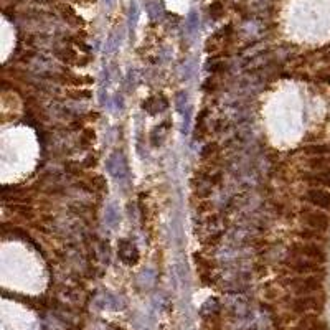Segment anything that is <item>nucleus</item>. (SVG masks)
Instances as JSON below:
<instances>
[{
    "instance_id": "obj_1",
    "label": "nucleus",
    "mask_w": 330,
    "mask_h": 330,
    "mask_svg": "<svg viewBox=\"0 0 330 330\" xmlns=\"http://www.w3.org/2000/svg\"><path fill=\"white\" fill-rule=\"evenodd\" d=\"M289 254L312 259V261H317V263H320V264H325L327 259H328V253L325 250V246L320 245V243H315V241L296 243V245L291 246V253Z\"/></svg>"
},
{
    "instance_id": "obj_2",
    "label": "nucleus",
    "mask_w": 330,
    "mask_h": 330,
    "mask_svg": "<svg viewBox=\"0 0 330 330\" xmlns=\"http://www.w3.org/2000/svg\"><path fill=\"white\" fill-rule=\"evenodd\" d=\"M301 221L304 228L312 229L317 233H327L330 228V216L315 210H306L301 213Z\"/></svg>"
},
{
    "instance_id": "obj_3",
    "label": "nucleus",
    "mask_w": 330,
    "mask_h": 330,
    "mask_svg": "<svg viewBox=\"0 0 330 330\" xmlns=\"http://www.w3.org/2000/svg\"><path fill=\"white\" fill-rule=\"evenodd\" d=\"M286 266L297 274H317V272L325 271L323 264L317 263V261L302 258V256H294V254H289L288 256V259H286Z\"/></svg>"
},
{
    "instance_id": "obj_4",
    "label": "nucleus",
    "mask_w": 330,
    "mask_h": 330,
    "mask_svg": "<svg viewBox=\"0 0 330 330\" xmlns=\"http://www.w3.org/2000/svg\"><path fill=\"white\" fill-rule=\"evenodd\" d=\"M301 296H312L315 292H323V277L310 276V277H297L291 282Z\"/></svg>"
},
{
    "instance_id": "obj_5",
    "label": "nucleus",
    "mask_w": 330,
    "mask_h": 330,
    "mask_svg": "<svg viewBox=\"0 0 330 330\" xmlns=\"http://www.w3.org/2000/svg\"><path fill=\"white\" fill-rule=\"evenodd\" d=\"M306 202L314 205L315 208L320 210H330V190L327 188H320V186H310L304 194Z\"/></svg>"
},
{
    "instance_id": "obj_6",
    "label": "nucleus",
    "mask_w": 330,
    "mask_h": 330,
    "mask_svg": "<svg viewBox=\"0 0 330 330\" xmlns=\"http://www.w3.org/2000/svg\"><path fill=\"white\" fill-rule=\"evenodd\" d=\"M322 307H323V299H320L319 294L299 296L292 302V310L297 314L309 312V310H322Z\"/></svg>"
},
{
    "instance_id": "obj_7",
    "label": "nucleus",
    "mask_w": 330,
    "mask_h": 330,
    "mask_svg": "<svg viewBox=\"0 0 330 330\" xmlns=\"http://www.w3.org/2000/svg\"><path fill=\"white\" fill-rule=\"evenodd\" d=\"M306 178L312 186H320V188L322 186H327V188H330V167L322 170H314Z\"/></svg>"
}]
</instances>
